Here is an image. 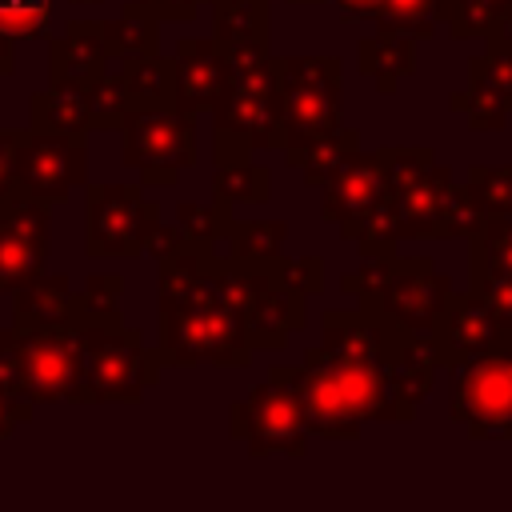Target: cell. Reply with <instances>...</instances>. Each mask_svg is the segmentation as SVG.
<instances>
[{
    "instance_id": "49",
    "label": "cell",
    "mask_w": 512,
    "mask_h": 512,
    "mask_svg": "<svg viewBox=\"0 0 512 512\" xmlns=\"http://www.w3.org/2000/svg\"><path fill=\"white\" fill-rule=\"evenodd\" d=\"M284 4H328V0H284Z\"/></svg>"
},
{
    "instance_id": "19",
    "label": "cell",
    "mask_w": 512,
    "mask_h": 512,
    "mask_svg": "<svg viewBox=\"0 0 512 512\" xmlns=\"http://www.w3.org/2000/svg\"><path fill=\"white\" fill-rule=\"evenodd\" d=\"M296 392H300V408H304V420H308L312 436H320V440H356L364 432V420L352 412V404L344 400L336 376L324 368L316 348H308L304 364H296Z\"/></svg>"
},
{
    "instance_id": "13",
    "label": "cell",
    "mask_w": 512,
    "mask_h": 512,
    "mask_svg": "<svg viewBox=\"0 0 512 512\" xmlns=\"http://www.w3.org/2000/svg\"><path fill=\"white\" fill-rule=\"evenodd\" d=\"M28 360V396L32 404H80L84 396V348L76 320L20 328Z\"/></svg>"
},
{
    "instance_id": "44",
    "label": "cell",
    "mask_w": 512,
    "mask_h": 512,
    "mask_svg": "<svg viewBox=\"0 0 512 512\" xmlns=\"http://www.w3.org/2000/svg\"><path fill=\"white\" fill-rule=\"evenodd\" d=\"M160 20H172V24H192L200 16V4L204 0H144Z\"/></svg>"
},
{
    "instance_id": "26",
    "label": "cell",
    "mask_w": 512,
    "mask_h": 512,
    "mask_svg": "<svg viewBox=\"0 0 512 512\" xmlns=\"http://www.w3.org/2000/svg\"><path fill=\"white\" fill-rule=\"evenodd\" d=\"M268 4L272 0H208L212 40L220 48L268 44Z\"/></svg>"
},
{
    "instance_id": "47",
    "label": "cell",
    "mask_w": 512,
    "mask_h": 512,
    "mask_svg": "<svg viewBox=\"0 0 512 512\" xmlns=\"http://www.w3.org/2000/svg\"><path fill=\"white\" fill-rule=\"evenodd\" d=\"M16 72V40L8 32H0V76Z\"/></svg>"
},
{
    "instance_id": "35",
    "label": "cell",
    "mask_w": 512,
    "mask_h": 512,
    "mask_svg": "<svg viewBox=\"0 0 512 512\" xmlns=\"http://www.w3.org/2000/svg\"><path fill=\"white\" fill-rule=\"evenodd\" d=\"M464 184L472 188L484 216H512V164H472Z\"/></svg>"
},
{
    "instance_id": "6",
    "label": "cell",
    "mask_w": 512,
    "mask_h": 512,
    "mask_svg": "<svg viewBox=\"0 0 512 512\" xmlns=\"http://www.w3.org/2000/svg\"><path fill=\"white\" fill-rule=\"evenodd\" d=\"M84 348V396L88 404H140L160 380V352L144 344L136 328L116 320H76Z\"/></svg>"
},
{
    "instance_id": "1",
    "label": "cell",
    "mask_w": 512,
    "mask_h": 512,
    "mask_svg": "<svg viewBox=\"0 0 512 512\" xmlns=\"http://www.w3.org/2000/svg\"><path fill=\"white\" fill-rule=\"evenodd\" d=\"M316 356L336 376L352 412L368 424H408L436 384V352L428 332H408L372 312L328 308L320 316Z\"/></svg>"
},
{
    "instance_id": "18",
    "label": "cell",
    "mask_w": 512,
    "mask_h": 512,
    "mask_svg": "<svg viewBox=\"0 0 512 512\" xmlns=\"http://www.w3.org/2000/svg\"><path fill=\"white\" fill-rule=\"evenodd\" d=\"M380 196H384V148H376V152L356 148L336 168V176L320 188V216L328 224H336V232L344 240H352V232L380 204Z\"/></svg>"
},
{
    "instance_id": "5",
    "label": "cell",
    "mask_w": 512,
    "mask_h": 512,
    "mask_svg": "<svg viewBox=\"0 0 512 512\" xmlns=\"http://www.w3.org/2000/svg\"><path fill=\"white\" fill-rule=\"evenodd\" d=\"M284 100V160H296L344 128V68L336 56H272Z\"/></svg>"
},
{
    "instance_id": "31",
    "label": "cell",
    "mask_w": 512,
    "mask_h": 512,
    "mask_svg": "<svg viewBox=\"0 0 512 512\" xmlns=\"http://www.w3.org/2000/svg\"><path fill=\"white\" fill-rule=\"evenodd\" d=\"M232 220H236V212L216 200H180L176 204V224L184 232V244L204 248V252H220Z\"/></svg>"
},
{
    "instance_id": "36",
    "label": "cell",
    "mask_w": 512,
    "mask_h": 512,
    "mask_svg": "<svg viewBox=\"0 0 512 512\" xmlns=\"http://www.w3.org/2000/svg\"><path fill=\"white\" fill-rule=\"evenodd\" d=\"M120 296H124V276L120 272H92L76 288V320H116L120 316Z\"/></svg>"
},
{
    "instance_id": "40",
    "label": "cell",
    "mask_w": 512,
    "mask_h": 512,
    "mask_svg": "<svg viewBox=\"0 0 512 512\" xmlns=\"http://www.w3.org/2000/svg\"><path fill=\"white\" fill-rule=\"evenodd\" d=\"M184 244L180 224H168L156 200H144V220H140V256H152L156 264L164 256H172Z\"/></svg>"
},
{
    "instance_id": "4",
    "label": "cell",
    "mask_w": 512,
    "mask_h": 512,
    "mask_svg": "<svg viewBox=\"0 0 512 512\" xmlns=\"http://www.w3.org/2000/svg\"><path fill=\"white\" fill-rule=\"evenodd\" d=\"M224 92L212 116V160H252L284 144V100L268 44L224 48Z\"/></svg>"
},
{
    "instance_id": "42",
    "label": "cell",
    "mask_w": 512,
    "mask_h": 512,
    "mask_svg": "<svg viewBox=\"0 0 512 512\" xmlns=\"http://www.w3.org/2000/svg\"><path fill=\"white\" fill-rule=\"evenodd\" d=\"M468 288L480 292L496 308L500 324L512 332V276H476V280H468Z\"/></svg>"
},
{
    "instance_id": "24",
    "label": "cell",
    "mask_w": 512,
    "mask_h": 512,
    "mask_svg": "<svg viewBox=\"0 0 512 512\" xmlns=\"http://www.w3.org/2000/svg\"><path fill=\"white\" fill-rule=\"evenodd\" d=\"M28 116L36 128H52V132H92V96L84 80H48V88H40L28 104Z\"/></svg>"
},
{
    "instance_id": "33",
    "label": "cell",
    "mask_w": 512,
    "mask_h": 512,
    "mask_svg": "<svg viewBox=\"0 0 512 512\" xmlns=\"http://www.w3.org/2000/svg\"><path fill=\"white\" fill-rule=\"evenodd\" d=\"M360 148V136L352 132V128H340L336 136H328V140H320V144H312L300 160H296V172H304V184H312L316 192L336 176V168L352 156Z\"/></svg>"
},
{
    "instance_id": "30",
    "label": "cell",
    "mask_w": 512,
    "mask_h": 512,
    "mask_svg": "<svg viewBox=\"0 0 512 512\" xmlns=\"http://www.w3.org/2000/svg\"><path fill=\"white\" fill-rule=\"evenodd\" d=\"M508 12H512V0H440V24L452 40L492 36Z\"/></svg>"
},
{
    "instance_id": "17",
    "label": "cell",
    "mask_w": 512,
    "mask_h": 512,
    "mask_svg": "<svg viewBox=\"0 0 512 512\" xmlns=\"http://www.w3.org/2000/svg\"><path fill=\"white\" fill-rule=\"evenodd\" d=\"M472 132H500L512 116V44L488 40V52L468 60V88L452 96Z\"/></svg>"
},
{
    "instance_id": "34",
    "label": "cell",
    "mask_w": 512,
    "mask_h": 512,
    "mask_svg": "<svg viewBox=\"0 0 512 512\" xmlns=\"http://www.w3.org/2000/svg\"><path fill=\"white\" fill-rule=\"evenodd\" d=\"M88 96H92V132H96V128H100V132H112V128L124 124V116H128V108H132V96H128V88H124L116 64H108L100 76L88 80Z\"/></svg>"
},
{
    "instance_id": "22",
    "label": "cell",
    "mask_w": 512,
    "mask_h": 512,
    "mask_svg": "<svg viewBox=\"0 0 512 512\" xmlns=\"http://www.w3.org/2000/svg\"><path fill=\"white\" fill-rule=\"evenodd\" d=\"M416 36L396 32V28H380L368 32L356 44V68L364 80H372L380 92H396L400 80H408L416 72Z\"/></svg>"
},
{
    "instance_id": "32",
    "label": "cell",
    "mask_w": 512,
    "mask_h": 512,
    "mask_svg": "<svg viewBox=\"0 0 512 512\" xmlns=\"http://www.w3.org/2000/svg\"><path fill=\"white\" fill-rule=\"evenodd\" d=\"M120 80L132 96V104H160L172 100V56H140V60H120Z\"/></svg>"
},
{
    "instance_id": "20",
    "label": "cell",
    "mask_w": 512,
    "mask_h": 512,
    "mask_svg": "<svg viewBox=\"0 0 512 512\" xmlns=\"http://www.w3.org/2000/svg\"><path fill=\"white\" fill-rule=\"evenodd\" d=\"M224 48L212 36H180L172 52V104L208 116L224 92Z\"/></svg>"
},
{
    "instance_id": "25",
    "label": "cell",
    "mask_w": 512,
    "mask_h": 512,
    "mask_svg": "<svg viewBox=\"0 0 512 512\" xmlns=\"http://www.w3.org/2000/svg\"><path fill=\"white\" fill-rule=\"evenodd\" d=\"M112 60H140L160 52V16L144 0H124L112 20H104Z\"/></svg>"
},
{
    "instance_id": "8",
    "label": "cell",
    "mask_w": 512,
    "mask_h": 512,
    "mask_svg": "<svg viewBox=\"0 0 512 512\" xmlns=\"http://www.w3.org/2000/svg\"><path fill=\"white\" fill-rule=\"evenodd\" d=\"M120 164L148 188H176L196 168V116L172 100L132 104L120 124Z\"/></svg>"
},
{
    "instance_id": "15",
    "label": "cell",
    "mask_w": 512,
    "mask_h": 512,
    "mask_svg": "<svg viewBox=\"0 0 512 512\" xmlns=\"http://www.w3.org/2000/svg\"><path fill=\"white\" fill-rule=\"evenodd\" d=\"M52 252V204L8 192L0 196V292L40 276Z\"/></svg>"
},
{
    "instance_id": "38",
    "label": "cell",
    "mask_w": 512,
    "mask_h": 512,
    "mask_svg": "<svg viewBox=\"0 0 512 512\" xmlns=\"http://www.w3.org/2000/svg\"><path fill=\"white\" fill-rule=\"evenodd\" d=\"M52 12L56 0H0V32H8L12 40H36L44 36Z\"/></svg>"
},
{
    "instance_id": "46",
    "label": "cell",
    "mask_w": 512,
    "mask_h": 512,
    "mask_svg": "<svg viewBox=\"0 0 512 512\" xmlns=\"http://www.w3.org/2000/svg\"><path fill=\"white\" fill-rule=\"evenodd\" d=\"M328 4H336L340 20H376L384 8V0H328Z\"/></svg>"
},
{
    "instance_id": "39",
    "label": "cell",
    "mask_w": 512,
    "mask_h": 512,
    "mask_svg": "<svg viewBox=\"0 0 512 512\" xmlns=\"http://www.w3.org/2000/svg\"><path fill=\"white\" fill-rule=\"evenodd\" d=\"M0 392L12 396V400H32V396H28L24 340H20V328H16V324L0 328Z\"/></svg>"
},
{
    "instance_id": "2",
    "label": "cell",
    "mask_w": 512,
    "mask_h": 512,
    "mask_svg": "<svg viewBox=\"0 0 512 512\" xmlns=\"http://www.w3.org/2000/svg\"><path fill=\"white\" fill-rule=\"evenodd\" d=\"M156 352L164 368H248L244 312L220 280V252L180 244L156 264Z\"/></svg>"
},
{
    "instance_id": "29",
    "label": "cell",
    "mask_w": 512,
    "mask_h": 512,
    "mask_svg": "<svg viewBox=\"0 0 512 512\" xmlns=\"http://www.w3.org/2000/svg\"><path fill=\"white\" fill-rule=\"evenodd\" d=\"M512 276V216H488L468 240V280Z\"/></svg>"
},
{
    "instance_id": "45",
    "label": "cell",
    "mask_w": 512,
    "mask_h": 512,
    "mask_svg": "<svg viewBox=\"0 0 512 512\" xmlns=\"http://www.w3.org/2000/svg\"><path fill=\"white\" fill-rule=\"evenodd\" d=\"M12 148H16V132L0 128V196L16 192V180H12Z\"/></svg>"
},
{
    "instance_id": "41",
    "label": "cell",
    "mask_w": 512,
    "mask_h": 512,
    "mask_svg": "<svg viewBox=\"0 0 512 512\" xmlns=\"http://www.w3.org/2000/svg\"><path fill=\"white\" fill-rule=\"evenodd\" d=\"M276 272H280L284 284L296 288L300 296L324 292V260H320V256H276Z\"/></svg>"
},
{
    "instance_id": "21",
    "label": "cell",
    "mask_w": 512,
    "mask_h": 512,
    "mask_svg": "<svg viewBox=\"0 0 512 512\" xmlns=\"http://www.w3.org/2000/svg\"><path fill=\"white\" fill-rule=\"evenodd\" d=\"M112 60L104 20H68L64 32L48 40V76L52 80H92Z\"/></svg>"
},
{
    "instance_id": "37",
    "label": "cell",
    "mask_w": 512,
    "mask_h": 512,
    "mask_svg": "<svg viewBox=\"0 0 512 512\" xmlns=\"http://www.w3.org/2000/svg\"><path fill=\"white\" fill-rule=\"evenodd\" d=\"M376 24L424 40V36H432L436 28H444V24H440V0H384Z\"/></svg>"
},
{
    "instance_id": "27",
    "label": "cell",
    "mask_w": 512,
    "mask_h": 512,
    "mask_svg": "<svg viewBox=\"0 0 512 512\" xmlns=\"http://www.w3.org/2000/svg\"><path fill=\"white\" fill-rule=\"evenodd\" d=\"M272 196V176L256 160H228L212 164V200L224 208H260Z\"/></svg>"
},
{
    "instance_id": "50",
    "label": "cell",
    "mask_w": 512,
    "mask_h": 512,
    "mask_svg": "<svg viewBox=\"0 0 512 512\" xmlns=\"http://www.w3.org/2000/svg\"><path fill=\"white\" fill-rule=\"evenodd\" d=\"M72 4H100V0H72Z\"/></svg>"
},
{
    "instance_id": "11",
    "label": "cell",
    "mask_w": 512,
    "mask_h": 512,
    "mask_svg": "<svg viewBox=\"0 0 512 512\" xmlns=\"http://www.w3.org/2000/svg\"><path fill=\"white\" fill-rule=\"evenodd\" d=\"M12 180L24 196L64 204L88 184V140L80 132H52L36 124L20 128L12 148Z\"/></svg>"
},
{
    "instance_id": "3",
    "label": "cell",
    "mask_w": 512,
    "mask_h": 512,
    "mask_svg": "<svg viewBox=\"0 0 512 512\" xmlns=\"http://www.w3.org/2000/svg\"><path fill=\"white\" fill-rule=\"evenodd\" d=\"M484 220L472 188L456 184L432 148H384V196L348 244L364 256L400 240H472Z\"/></svg>"
},
{
    "instance_id": "48",
    "label": "cell",
    "mask_w": 512,
    "mask_h": 512,
    "mask_svg": "<svg viewBox=\"0 0 512 512\" xmlns=\"http://www.w3.org/2000/svg\"><path fill=\"white\" fill-rule=\"evenodd\" d=\"M488 40H500V44H512V12H508V16L500 20V24H496V32H492Z\"/></svg>"
},
{
    "instance_id": "12",
    "label": "cell",
    "mask_w": 512,
    "mask_h": 512,
    "mask_svg": "<svg viewBox=\"0 0 512 512\" xmlns=\"http://www.w3.org/2000/svg\"><path fill=\"white\" fill-rule=\"evenodd\" d=\"M452 296L456 284L444 268H436L424 256H396L384 284L368 300H360V308L408 332H432V324L444 316Z\"/></svg>"
},
{
    "instance_id": "43",
    "label": "cell",
    "mask_w": 512,
    "mask_h": 512,
    "mask_svg": "<svg viewBox=\"0 0 512 512\" xmlns=\"http://www.w3.org/2000/svg\"><path fill=\"white\" fill-rule=\"evenodd\" d=\"M32 400H12V396H4L0 392V444L20 428V424H28L32 420Z\"/></svg>"
},
{
    "instance_id": "28",
    "label": "cell",
    "mask_w": 512,
    "mask_h": 512,
    "mask_svg": "<svg viewBox=\"0 0 512 512\" xmlns=\"http://www.w3.org/2000/svg\"><path fill=\"white\" fill-rule=\"evenodd\" d=\"M284 244H288L284 220H232L220 252L240 264H268V260L284 256Z\"/></svg>"
},
{
    "instance_id": "16",
    "label": "cell",
    "mask_w": 512,
    "mask_h": 512,
    "mask_svg": "<svg viewBox=\"0 0 512 512\" xmlns=\"http://www.w3.org/2000/svg\"><path fill=\"white\" fill-rule=\"evenodd\" d=\"M504 336H508V328L500 324L496 308H492L480 292H472V288L456 292L452 304L444 308V316H440V320L432 324V332H428L432 352H436V364L448 368V372L460 368L464 360H472V356L496 348Z\"/></svg>"
},
{
    "instance_id": "10",
    "label": "cell",
    "mask_w": 512,
    "mask_h": 512,
    "mask_svg": "<svg viewBox=\"0 0 512 512\" xmlns=\"http://www.w3.org/2000/svg\"><path fill=\"white\" fill-rule=\"evenodd\" d=\"M448 412L472 440H512V332L452 368Z\"/></svg>"
},
{
    "instance_id": "23",
    "label": "cell",
    "mask_w": 512,
    "mask_h": 512,
    "mask_svg": "<svg viewBox=\"0 0 512 512\" xmlns=\"http://www.w3.org/2000/svg\"><path fill=\"white\" fill-rule=\"evenodd\" d=\"M76 320V288L64 272H40L12 288V324L36 328V324H68Z\"/></svg>"
},
{
    "instance_id": "14",
    "label": "cell",
    "mask_w": 512,
    "mask_h": 512,
    "mask_svg": "<svg viewBox=\"0 0 512 512\" xmlns=\"http://www.w3.org/2000/svg\"><path fill=\"white\" fill-rule=\"evenodd\" d=\"M144 200L136 184H84V256L136 260Z\"/></svg>"
},
{
    "instance_id": "9",
    "label": "cell",
    "mask_w": 512,
    "mask_h": 512,
    "mask_svg": "<svg viewBox=\"0 0 512 512\" xmlns=\"http://www.w3.org/2000/svg\"><path fill=\"white\" fill-rule=\"evenodd\" d=\"M220 280H224L228 296L236 300V308L244 312L248 340L256 352H264V348L280 352L288 344V336L304 328L308 296H300L296 288L284 284V276L276 272V260L240 264V260L220 252Z\"/></svg>"
},
{
    "instance_id": "7",
    "label": "cell",
    "mask_w": 512,
    "mask_h": 512,
    "mask_svg": "<svg viewBox=\"0 0 512 512\" xmlns=\"http://www.w3.org/2000/svg\"><path fill=\"white\" fill-rule=\"evenodd\" d=\"M228 436L252 456H308V420L300 408L296 392V364H276L268 368L264 384H256L244 400L228 408Z\"/></svg>"
}]
</instances>
